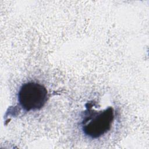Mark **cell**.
<instances>
[{"label": "cell", "instance_id": "6da1fadb", "mask_svg": "<svg viewBox=\"0 0 149 149\" xmlns=\"http://www.w3.org/2000/svg\"><path fill=\"white\" fill-rule=\"evenodd\" d=\"M86 112L81 122L84 134L89 137L96 139L108 132L114 119V110L109 107L100 111L91 110Z\"/></svg>", "mask_w": 149, "mask_h": 149}, {"label": "cell", "instance_id": "7a4b0ae2", "mask_svg": "<svg viewBox=\"0 0 149 149\" xmlns=\"http://www.w3.org/2000/svg\"><path fill=\"white\" fill-rule=\"evenodd\" d=\"M18 102L26 111L41 109L46 103L48 92L42 85L36 82H27L20 88Z\"/></svg>", "mask_w": 149, "mask_h": 149}]
</instances>
